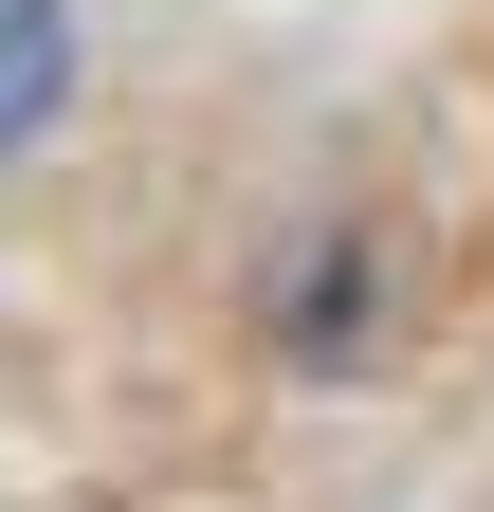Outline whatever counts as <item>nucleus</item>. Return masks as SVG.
Returning <instances> with one entry per match:
<instances>
[{"mask_svg": "<svg viewBox=\"0 0 494 512\" xmlns=\"http://www.w3.org/2000/svg\"><path fill=\"white\" fill-rule=\"evenodd\" d=\"M55 92H74V0H0V165L55 128Z\"/></svg>", "mask_w": 494, "mask_h": 512, "instance_id": "nucleus-1", "label": "nucleus"}]
</instances>
